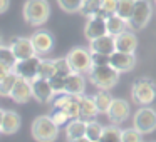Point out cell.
Instances as JSON below:
<instances>
[{
	"label": "cell",
	"instance_id": "6da1fadb",
	"mask_svg": "<svg viewBox=\"0 0 156 142\" xmlns=\"http://www.w3.org/2000/svg\"><path fill=\"white\" fill-rule=\"evenodd\" d=\"M51 15V5L47 0H27L24 4V20L32 27L44 25Z\"/></svg>",
	"mask_w": 156,
	"mask_h": 142
},
{
	"label": "cell",
	"instance_id": "7a4b0ae2",
	"mask_svg": "<svg viewBox=\"0 0 156 142\" xmlns=\"http://www.w3.org/2000/svg\"><path fill=\"white\" fill-rule=\"evenodd\" d=\"M89 79H91L92 85H96L101 90H109L112 89L119 80V72L111 64L108 65H94L89 70Z\"/></svg>",
	"mask_w": 156,
	"mask_h": 142
},
{
	"label": "cell",
	"instance_id": "3957f363",
	"mask_svg": "<svg viewBox=\"0 0 156 142\" xmlns=\"http://www.w3.org/2000/svg\"><path fill=\"white\" fill-rule=\"evenodd\" d=\"M32 137L37 142H54L59 135V125L51 115H39L32 122Z\"/></svg>",
	"mask_w": 156,
	"mask_h": 142
},
{
	"label": "cell",
	"instance_id": "277c9868",
	"mask_svg": "<svg viewBox=\"0 0 156 142\" xmlns=\"http://www.w3.org/2000/svg\"><path fill=\"white\" fill-rule=\"evenodd\" d=\"M133 102L138 105H149L156 99V84L151 79H138L131 89Z\"/></svg>",
	"mask_w": 156,
	"mask_h": 142
},
{
	"label": "cell",
	"instance_id": "5b68a950",
	"mask_svg": "<svg viewBox=\"0 0 156 142\" xmlns=\"http://www.w3.org/2000/svg\"><path fill=\"white\" fill-rule=\"evenodd\" d=\"M67 62L71 65L72 72H79V74H89L92 69V55L91 50L84 47H74L67 54Z\"/></svg>",
	"mask_w": 156,
	"mask_h": 142
},
{
	"label": "cell",
	"instance_id": "8992f818",
	"mask_svg": "<svg viewBox=\"0 0 156 142\" xmlns=\"http://www.w3.org/2000/svg\"><path fill=\"white\" fill-rule=\"evenodd\" d=\"M153 15V5L149 0H136L134 10H133V15L129 19V27L133 30H141L148 25L149 19Z\"/></svg>",
	"mask_w": 156,
	"mask_h": 142
},
{
	"label": "cell",
	"instance_id": "52a82bcc",
	"mask_svg": "<svg viewBox=\"0 0 156 142\" xmlns=\"http://www.w3.org/2000/svg\"><path fill=\"white\" fill-rule=\"evenodd\" d=\"M134 129H138L141 134H151L156 130V110L148 105H143L141 109H138L133 119Z\"/></svg>",
	"mask_w": 156,
	"mask_h": 142
},
{
	"label": "cell",
	"instance_id": "ba28073f",
	"mask_svg": "<svg viewBox=\"0 0 156 142\" xmlns=\"http://www.w3.org/2000/svg\"><path fill=\"white\" fill-rule=\"evenodd\" d=\"M41 60L42 59L39 55H32L29 59H22V60H17V64L14 65L12 70L22 79H27V80H32L39 75V67H41Z\"/></svg>",
	"mask_w": 156,
	"mask_h": 142
},
{
	"label": "cell",
	"instance_id": "9c48e42d",
	"mask_svg": "<svg viewBox=\"0 0 156 142\" xmlns=\"http://www.w3.org/2000/svg\"><path fill=\"white\" fill-rule=\"evenodd\" d=\"M32 84V95H34V99L37 102H41V104H47V102H51L52 99H54V90H52L51 87V82H49V79H42V77H35L30 80Z\"/></svg>",
	"mask_w": 156,
	"mask_h": 142
},
{
	"label": "cell",
	"instance_id": "30bf717a",
	"mask_svg": "<svg viewBox=\"0 0 156 142\" xmlns=\"http://www.w3.org/2000/svg\"><path fill=\"white\" fill-rule=\"evenodd\" d=\"M32 44H34L35 54L37 55H45L52 50L54 47V35L47 30H37L34 35L30 37Z\"/></svg>",
	"mask_w": 156,
	"mask_h": 142
},
{
	"label": "cell",
	"instance_id": "8fae6325",
	"mask_svg": "<svg viewBox=\"0 0 156 142\" xmlns=\"http://www.w3.org/2000/svg\"><path fill=\"white\" fill-rule=\"evenodd\" d=\"M111 67H114L116 70L121 74V72H129L134 69L136 65V59H134V54H129V52H112L111 54Z\"/></svg>",
	"mask_w": 156,
	"mask_h": 142
},
{
	"label": "cell",
	"instance_id": "7c38bea8",
	"mask_svg": "<svg viewBox=\"0 0 156 142\" xmlns=\"http://www.w3.org/2000/svg\"><path fill=\"white\" fill-rule=\"evenodd\" d=\"M89 50L96 52V54L111 55L112 52H116V37L111 34H106L94 40H89Z\"/></svg>",
	"mask_w": 156,
	"mask_h": 142
},
{
	"label": "cell",
	"instance_id": "4fadbf2b",
	"mask_svg": "<svg viewBox=\"0 0 156 142\" xmlns=\"http://www.w3.org/2000/svg\"><path fill=\"white\" fill-rule=\"evenodd\" d=\"M10 97H12V100L17 102V104H25V102H29L34 97V95H32L30 80L19 77L17 82H15V85H14V89H12V92H10Z\"/></svg>",
	"mask_w": 156,
	"mask_h": 142
},
{
	"label": "cell",
	"instance_id": "5bb4252c",
	"mask_svg": "<svg viewBox=\"0 0 156 142\" xmlns=\"http://www.w3.org/2000/svg\"><path fill=\"white\" fill-rule=\"evenodd\" d=\"M108 34V25H106V19H101L98 15H92L87 19V24L84 27V35L87 40H94V39L101 37V35Z\"/></svg>",
	"mask_w": 156,
	"mask_h": 142
},
{
	"label": "cell",
	"instance_id": "9a60e30c",
	"mask_svg": "<svg viewBox=\"0 0 156 142\" xmlns=\"http://www.w3.org/2000/svg\"><path fill=\"white\" fill-rule=\"evenodd\" d=\"M108 117L112 124H121L129 117V104L124 99H114L108 110Z\"/></svg>",
	"mask_w": 156,
	"mask_h": 142
},
{
	"label": "cell",
	"instance_id": "2e32d148",
	"mask_svg": "<svg viewBox=\"0 0 156 142\" xmlns=\"http://www.w3.org/2000/svg\"><path fill=\"white\" fill-rule=\"evenodd\" d=\"M10 49L14 50L17 60H22V59H29L32 55H37L35 54V49H34V44H32L30 39L27 37H17L12 40L10 44Z\"/></svg>",
	"mask_w": 156,
	"mask_h": 142
},
{
	"label": "cell",
	"instance_id": "e0dca14e",
	"mask_svg": "<svg viewBox=\"0 0 156 142\" xmlns=\"http://www.w3.org/2000/svg\"><path fill=\"white\" fill-rule=\"evenodd\" d=\"M136 49H138V37L134 35V32L124 30L119 35H116V50L134 54Z\"/></svg>",
	"mask_w": 156,
	"mask_h": 142
},
{
	"label": "cell",
	"instance_id": "ac0fdd59",
	"mask_svg": "<svg viewBox=\"0 0 156 142\" xmlns=\"http://www.w3.org/2000/svg\"><path fill=\"white\" fill-rule=\"evenodd\" d=\"M86 90V79L82 74L79 72H71V74L66 77V90L67 94L72 95H84Z\"/></svg>",
	"mask_w": 156,
	"mask_h": 142
},
{
	"label": "cell",
	"instance_id": "d6986e66",
	"mask_svg": "<svg viewBox=\"0 0 156 142\" xmlns=\"http://www.w3.org/2000/svg\"><path fill=\"white\" fill-rule=\"evenodd\" d=\"M99 114V109L94 102V97H87V95H81V110H79V119L82 120H92L96 115Z\"/></svg>",
	"mask_w": 156,
	"mask_h": 142
},
{
	"label": "cell",
	"instance_id": "ffe728a7",
	"mask_svg": "<svg viewBox=\"0 0 156 142\" xmlns=\"http://www.w3.org/2000/svg\"><path fill=\"white\" fill-rule=\"evenodd\" d=\"M20 115L14 110H5L4 114V120H2V125H0V132L4 134H15V132L20 129Z\"/></svg>",
	"mask_w": 156,
	"mask_h": 142
},
{
	"label": "cell",
	"instance_id": "44dd1931",
	"mask_svg": "<svg viewBox=\"0 0 156 142\" xmlns=\"http://www.w3.org/2000/svg\"><path fill=\"white\" fill-rule=\"evenodd\" d=\"M86 127H87V122L82 120V119H72V120H69L67 125H66L67 140L77 139V137H84L86 135Z\"/></svg>",
	"mask_w": 156,
	"mask_h": 142
},
{
	"label": "cell",
	"instance_id": "7402d4cb",
	"mask_svg": "<svg viewBox=\"0 0 156 142\" xmlns=\"http://www.w3.org/2000/svg\"><path fill=\"white\" fill-rule=\"evenodd\" d=\"M106 25H108V34H111V35H119L121 32H124V30H128V20H124L122 17H119L118 14H114V15H111V17H108L106 19Z\"/></svg>",
	"mask_w": 156,
	"mask_h": 142
},
{
	"label": "cell",
	"instance_id": "603a6c76",
	"mask_svg": "<svg viewBox=\"0 0 156 142\" xmlns=\"http://www.w3.org/2000/svg\"><path fill=\"white\" fill-rule=\"evenodd\" d=\"M112 100H114V99H112L111 94L106 92V90H101V92H98V94L94 95V102H96V105H98V109H99V114H108Z\"/></svg>",
	"mask_w": 156,
	"mask_h": 142
},
{
	"label": "cell",
	"instance_id": "cb8c5ba5",
	"mask_svg": "<svg viewBox=\"0 0 156 142\" xmlns=\"http://www.w3.org/2000/svg\"><path fill=\"white\" fill-rule=\"evenodd\" d=\"M121 134H122V130L118 127V124L108 125L102 130V135L99 139V142H121Z\"/></svg>",
	"mask_w": 156,
	"mask_h": 142
},
{
	"label": "cell",
	"instance_id": "d4e9b609",
	"mask_svg": "<svg viewBox=\"0 0 156 142\" xmlns=\"http://www.w3.org/2000/svg\"><path fill=\"white\" fill-rule=\"evenodd\" d=\"M17 64V57H15L14 50L9 47H4V45H0V65H5L7 69H14V65Z\"/></svg>",
	"mask_w": 156,
	"mask_h": 142
},
{
	"label": "cell",
	"instance_id": "484cf974",
	"mask_svg": "<svg viewBox=\"0 0 156 142\" xmlns=\"http://www.w3.org/2000/svg\"><path fill=\"white\" fill-rule=\"evenodd\" d=\"M134 5H136V0H118L116 14L129 22V19L133 15V10H134Z\"/></svg>",
	"mask_w": 156,
	"mask_h": 142
},
{
	"label": "cell",
	"instance_id": "4316f807",
	"mask_svg": "<svg viewBox=\"0 0 156 142\" xmlns=\"http://www.w3.org/2000/svg\"><path fill=\"white\" fill-rule=\"evenodd\" d=\"M102 130H104V127H102L98 120H94V119H92V120H87L86 137H87L91 142H98L99 139H101V135H102Z\"/></svg>",
	"mask_w": 156,
	"mask_h": 142
},
{
	"label": "cell",
	"instance_id": "83f0119b",
	"mask_svg": "<svg viewBox=\"0 0 156 142\" xmlns=\"http://www.w3.org/2000/svg\"><path fill=\"white\" fill-rule=\"evenodd\" d=\"M116 8H118V0H102L101 8L98 10L96 15L101 19H108V17L116 14Z\"/></svg>",
	"mask_w": 156,
	"mask_h": 142
},
{
	"label": "cell",
	"instance_id": "f1b7e54d",
	"mask_svg": "<svg viewBox=\"0 0 156 142\" xmlns=\"http://www.w3.org/2000/svg\"><path fill=\"white\" fill-rule=\"evenodd\" d=\"M17 79H19V75L15 74L14 70H12L5 79H2V80H0V95H10V92H12V89H14Z\"/></svg>",
	"mask_w": 156,
	"mask_h": 142
},
{
	"label": "cell",
	"instance_id": "f546056e",
	"mask_svg": "<svg viewBox=\"0 0 156 142\" xmlns=\"http://www.w3.org/2000/svg\"><path fill=\"white\" fill-rule=\"evenodd\" d=\"M101 4H102V0H84L79 12L89 19V17H92V15L98 14V10L101 8Z\"/></svg>",
	"mask_w": 156,
	"mask_h": 142
},
{
	"label": "cell",
	"instance_id": "4dcf8cb0",
	"mask_svg": "<svg viewBox=\"0 0 156 142\" xmlns=\"http://www.w3.org/2000/svg\"><path fill=\"white\" fill-rule=\"evenodd\" d=\"M55 74V64L51 59H42L41 60V67H39V75L37 77L42 79H51Z\"/></svg>",
	"mask_w": 156,
	"mask_h": 142
},
{
	"label": "cell",
	"instance_id": "1f68e13d",
	"mask_svg": "<svg viewBox=\"0 0 156 142\" xmlns=\"http://www.w3.org/2000/svg\"><path fill=\"white\" fill-rule=\"evenodd\" d=\"M49 115H51V119L59 125V127L67 125V122L72 120V119L67 115V112H66L64 109H61V107H52V110H51V114H49Z\"/></svg>",
	"mask_w": 156,
	"mask_h": 142
},
{
	"label": "cell",
	"instance_id": "d6a6232c",
	"mask_svg": "<svg viewBox=\"0 0 156 142\" xmlns=\"http://www.w3.org/2000/svg\"><path fill=\"white\" fill-rule=\"evenodd\" d=\"M82 2H84V0H57L59 7H61L64 12H69V14L81 10Z\"/></svg>",
	"mask_w": 156,
	"mask_h": 142
},
{
	"label": "cell",
	"instance_id": "836d02e7",
	"mask_svg": "<svg viewBox=\"0 0 156 142\" xmlns=\"http://www.w3.org/2000/svg\"><path fill=\"white\" fill-rule=\"evenodd\" d=\"M121 142H143V134L138 129H124L121 134Z\"/></svg>",
	"mask_w": 156,
	"mask_h": 142
},
{
	"label": "cell",
	"instance_id": "e575fe53",
	"mask_svg": "<svg viewBox=\"0 0 156 142\" xmlns=\"http://www.w3.org/2000/svg\"><path fill=\"white\" fill-rule=\"evenodd\" d=\"M54 64H55V74H57V75L67 77V75L72 72V69H71V65H69V62H67V59H66V57L64 59H55Z\"/></svg>",
	"mask_w": 156,
	"mask_h": 142
},
{
	"label": "cell",
	"instance_id": "d590c367",
	"mask_svg": "<svg viewBox=\"0 0 156 142\" xmlns=\"http://www.w3.org/2000/svg\"><path fill=\"white\" fill-rule=\"evenodd\" d=\"M49 82H51V87L54 90V94H61V92L66 90V77H62V75L54 74L49 79Z\"/></svg>",
	"mask_w": 156,
	"mask_h": 142
},
{
	"label": "cell",
	"instance_id": "8d00e7d4",
	"mask_svg": "<svg viewBox=\"0 0 156 142\" xmlns=\"http://www.w3.org/2000/svg\"><path fill=\"white\" fill-rule=\"evenodd\" d=\"M91 55H92V67L94 65H108L111 62V55L96 54V52H91Z\"/></svg>",
	"mask_w": 156,
	"mask_h": 142
},
{
	"label": "cell",
	"instance_id": "74e56055",
	"mask_svg": "<svg viewBox=\"0 0 156 142\" xmlns=\"http://www.w3.org/2000/svg\"><path fill=\"white\" fill-rule=\"evenodd\" d=\"M10 7V0H0V14H5Z\"/></svg>",
	"mask_w": 156,
	"mask_h": 142
},
{
	"label": "cell",
	"instance_id": "f35d334b",
	"mask_svg": "<svg viewBox=\"0 0 156 142\" xmlns=\"http://www.w3.org/2000/svg\"><path fill=\"white\" fill-rule=\"evenodd\" d=\"M10 72L12 70H10V69H7L5 65H0V80H2V79H5L9 74H10Z\"/></svg>",
	"mask_w": 156,
	"mask_h": 142
},
{
	"label": "cell",
	"instance_id": "ab89813d",
	"mask_svg": "<svg viewBox=\"0 0 156 142\" xmlns=\"http://www.w3.org/2000/svg\"><path fill=\"white\" fill-rule=\"evenodd\" d=\"M69 142H91V140H89V139H87V137H86V135H84V137H77V139H71V140H69Z\"/></svg>",
	"mask_w": 156,
	"mask_h": 142
},
{
	"label": "cell",
	"instance_id": "60d3db41",
	"mask_svg": "<svg viewBox=\"0 0 156 142\" xmlns=\"http://www.w3.org/2000/svg\"><path fill=\"white\" fill-rule=\"evenodd\" d=\"M4 114H5V110L0 109V125H2V120H4Z\"/></svg>",
	"mask_w": 156,
	"mask_h": 142
},
{
	"label": "cell",
	"instance_id": "b9f144b4",
	"mask_svg": "<svg viewBox=\"0 0 156 142\" xmlns=\"http://www.w3.org/2000/svg\"><path fill=\"white\" fill-rule=\"evenodd\" d=\"M0 45H2V37H0Z\"/></svg>",
	"mask_w": 156,
	"mask_h": 142
},
{
	"label": "cell",
	"instance_id": "7bdbcfd3",
	"mask_svg": "<svg viewBox=\"0 0 156 142\" xmlns=\"http://www.w3.org/2000/svg\"><path fill=\"white\" fill-rule=\"evenodd\" d=\"M154 2H156V0H154Z\"/></svg>",
	"mask_w": 156,
	"mask_h": 142
},
{
	"label": "cell",
	"instance_id": "ee69618b",
	"mask_svg": "<svg viewBox=\"0 0 156 142\" xmlns=\"http://www.w3.org/2000/svg\"><path fill=\"white\" fill-rule=\"evenodd\" d=\"M98 142H99V140H98Z\"/></svg>",
	"mask_w": 156,
	"mask_h": 142
}]
</instances>
